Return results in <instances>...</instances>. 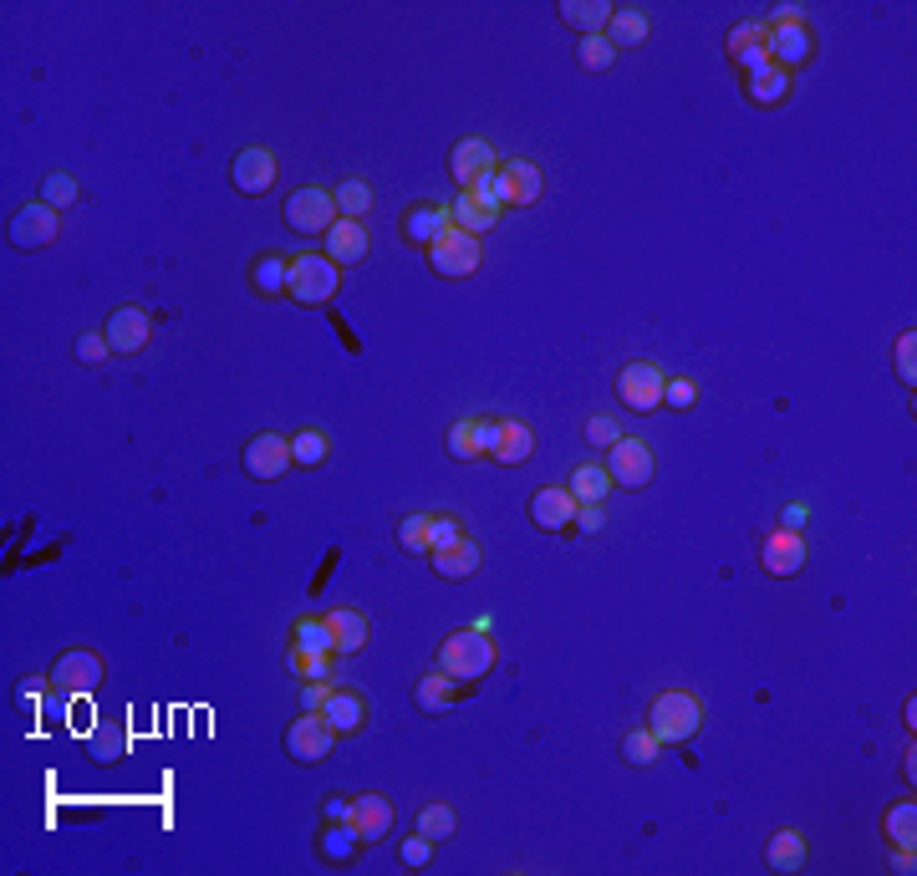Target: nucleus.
Returning <instances> with one entry per match:
<instances>
[{"label":"nucleus","mask_w":917,"mask_h":876,"mask_svg":"<svg viewBox=\"0 0 917 876\" xmlns=\"http://www.w3.org/2000/svg\"><path fill=\"white\" fill-rule=\"evenodd\" d=\"M479 561H485V551H479L469 536L459 540V546H449V551H434V556H428V566H434L444 581H469V577L479 571Z\"/></svg>","instance_id":"obj_28"},{"label":"nucleus","mask_w":917,"mask_h":876,"mask_svg":"<svg viewBox=\"0 0 917 876\" xmlns=\"http://www.w3.org/2000/svg\"><path fill=\"white\" fill-rule=\"evenodd\" d=\"M102 678H108V663H102L98 652H88V648L62 652L57 668H51V683H57L62 693H72V699H77V693H92Z\"/></svg>","instance_id":"obj_13"},{"label":"nucleus","mask_w":917,"mask_h":876,"mask_svg":"<svg viewBox=\"0 0 917 876\" xmlns=\"http://www.w3.org/2000/svg\"><path fill=\"white\" fill-rule=\"evenodd\" d=\"M663 388H668L663 367L648 363V357H638V363H628L622 373H617V398L628 403L632 414H653V408H663Z\"/></svg>","instance_id":"obj_7"},{"label":"nucleus","mask_w":917,"mask_h":876,"mask_svg":"<svg viewBox=\"0 0 917 876\" xmlns=\"http://www.w3.org/2000/svg\"><path fill=\"white\" fill-rule=\"evenodd\" d=\"M286 286H291V261H286V255H276V251L255 255V261H251V291H255V296L276 301V296H286Z\"/></svg>","instance_id":"obj_26"},{"label":"nucleus","mask_w":917,"mask_h":876,"mask_svg":"<svg viewBox=\"0 0 917 876\" xmlns=\"http://www.w3.org/2000/svg\"><path fill=\"white\" fill-rule=\"evenodd\" d=\"M393 821H398V811H393L388 795H377V790L353 795V826H357V836H363V846H377V841L393 831Z\"/></svg>","instance_id":"obj_19"},{"label":"nucleus","mask_w":917,"mask_h":876,"mask_svg":"<svg viewBox=\"0 0 917 876\" xmlns=\"http://www.w3.org/2000/svg\"><path fill=\"white\" fill-rule=\"evenodd\" d=\"M459 693H465V683L459 678H449L444 668H434V673H424L414 683V703L424 709V714H444V709H454L459 703Z\"/></svg>","instance_id":"obj_24"},{"label":"nucleus","mask_w":917,"mask_h":876,"mask_svg":"<svg viewBox=\"0 0 917 876\" xmlns=\"http://www.w3.org/2000/svg\"><path fill=\"white\" fill-rule=\"evenodd\" d=\"M495 658H500V648H495L490 632H479V627H465V632H449V638L439 642V668L449 678H459V683H475V678H485L495 668Z\"/></svg>","instance_id":"obj_2"},{"label":"nucleus","mask_w":917,"mask_h":876,"mask_svg":"<svg viewBox=\"0 0 917 876\" xmlns=\"http://www.w3.org/2000/svg\"><path fill=\"white\" fill-rule=\"evenodd\" d=\"M108 357H113V342H108V332H82V337H77V363L98 367V363H108Z\"/></svg>","instance_id":"obj_50"},{"label":"nucleus","mask_w":917,"mask_h":876,"mask_svg":"<svg viewBox=\"0 0 917 876\" xmlns=\"http://www.w3.org/2000/svg\"><path fill=\"white\" fill-rule=\"evenodd\" d=\"M648 729L663 739V750H668V744H689V739L704 729V703L693 699L689 689L658 693V699L648 703Z\"/></svg>","instance_id":"obj_1"},{"label":"nucleus","mask_w":917,"mask_h":876,"mask_svg":"<svg viewBox=\"0 0 917 876\" xmlns=\"http://www.w3.org/2000/svg\"><path fill=\"white\" fill-rule=\"evenodd\" d=\"M434 846H439V841H428L424 831H414V836H408V841H403V846H398L403 866H408V872H424V866L434 862Z\"/></svg>","instance_id":"obj_49"},{"label":"nucleus","mask_w":917,"mask_h":876,"mask_svg":"<svg viewBox=\"0 0 917 876\" xmlns=\"http://www.w3.org/2000/svg\"><path fill=\"white\" fill-rule=\"evenodd\" d=\"M108 342H113V357H133V352L149 347L153 337V316L143 312V306H118L113 316H108Z\"/></svg>","instance_id":"obj_16"},{"label":"nucleus","mask_w":917,"mask_h":876,"mask_svg":"<svg viewBox=\"0 0 917 876\" xmlns=\"http://www.w3.org/2000/svg\"><path fill=\"white\" fill-rule=\"evenodd\" d=\"M577 62H581V72H612V67H617V47L607 37H581L577 41Z\"/></svg>","instance_id":"obj_42"},{"label":"nucleus","mask_w":917,"mask_h":876,"mask_svg":"<svg viewBox=\"0 0 917 876\" xmlns=\"http://www.w3.org/2000/svg\"><path fill=\"white\" fill-rule=\"evenodd\" d=\"M322 245H327L322 255H332L337 265H357V261L367 255V245H373V240H367V225H363V220H337V225H332L327 235H322Z\"/></svg>","instance_id":"obj_23"},{"label":"nucleus","mask_w":917,"mask_h":876,"mask_svg":"<svg viewBox=\"0 0 917 876\" xmlns=\"http://www.w3.org/2000/svg\"><path fill=\"white\" fill-rule=\"evenodd\" d=\"M322 719L332 724V734H357V729L367 724V703L357 699L353 689H332V699L322 703Z\"/></svg>","instance_id":"obj_27"},{"label":"nucleus","mask_w":917,"mask_h":876,"mask_svg":"<svg viewBox=\"0 0 917 876\" xmlns=\"http://www.w3.org/2000/svg\"><path fill=\"white\" fill-rule=\"evenodd\" d=\"M730 62L740 67L744 77H750V72H760V67H770V41H754V47H744L740 57H730Z\"/></svg>","instance_id":"obj_54"},{"label":"nucleus","mask_w":917,"mask_h":876,"mask_svg":"<svg viewBox=\"0 0 917 876\" xmlns=\"http://www.w3.org/2000/svg\"><path fill=\"white\" fill-rule=\"evenodd\" d=\"M337 220H363L367 210H373V189L363 184V179H347V184H337Z\"/></svg>","instance_id":"obj_41"},{"label":"nucleus","mask_w":917,"mask_h":876,"mask_svg":"<svg viewBox=\"0 0 917 876\" xmlns=\"http://www.w3.org/2000/svg\"><path fill=\"white\" fill-rule=\"evenodd\" d=\"M500 174H505V189H510V210L541 204V194H546L541 163H530V159H505V163H500Z\"/></svg>","instance_id":"obj_21"},{"label":"nucleus","mask_w":917,"mask_h":876,"mask_svg":"<svg viewBox=\"0 0 917 876\" xmlns=\"http://www.w3.org/2000/svg\"><path fill=\"white\" fill-rule=\"evenodd\" d=\"M332 454V438L322 428H302V434H291V464L296 469H316V464H327Z\"/></svg>","instance_id":"obj_37"},{"label":"nucleus","mask_w":917,"mask_h":876,"mask_svg":"<svg viewBox=\"0 0 917 876\" xmlns=\"http://www.w3.org/2000/svg\"><path fill=\"white\" fill-rule=\"evenodd\" d=\"M607 526V515H602V505H581L577 510V520H571V530L577 536H597V530Z\"/></svg>","instance_id":"obj_55"},{"label":"nucleus","mask_w":917,"mask_h":876,"mask_svg":"<svg viewBox=\"0 0 917 876\" xmlns=\"http://www.w3.org/2000/svg\"><path fill=\"white\" fill-rule=\"evenodd\" d=\"M495 169H500V153H495L485 139H459L449 149V174H454V184L459 189H469L475 179L495 174Z\"/></svg>","instance_id":"obj_18"},{"label":"nucleus","mask_w":917,"mask_h":876,"mask_svg":"<svg viewBox=\"0 0 917 876\" xmlns=\"http://www.w3.org/2000/svg\"><path fill=\"white\" fill-rule=\"evenodd\" d=\"M337 291H342V265L332 261V255H296V261H291L286 296L296 301V306H327Z\"/></svg>","instance_id":"obj_3"},{"label":"nucleus","mask_w":917,"mask_h":876,"mask_svg":"<svg viewBox=\"0 0 917 876\" xmlns=\"http://www.w3.org/2000/svg\"><path fill=\"white\" fill-rule=\"evenodd\" d=\"M893 872H903V876L917 872V852H913V846H893Z\"/></svg>","instance_id":"obj_57"},{"label":"nucleus","mask_w":917,"mask_h":876,"mask_svg":"<svg viewBox=\"0 0 917 876\" xmlns=\"http://www.w3.org/2000/svg\"><path fill=\"white\" fill-rule=\"evenodd\" d=\"M816 57V31L805 21H785V26H770V62L785 67V72H801L805 62Z\"/></svg>","instance_id":"obj_14"},{"label":"nucleus","mask_w":917,"mask_h":876,"mask_svg":"<svg viewBox=\"0 0 917 876\" xmlns=\"http://www.w3.org/2000/svg\"><path fill=\"white\" fill-rule=\"evenodd\" d=\"M622 760H628V764H658V760H663V739H658L648 724L628 729V734H622Z\"/></svg>","instance_id":"obj_39"},{"label":"nucleus","mask_w":917,"mask_h":876,"mask_svg":"<svg viewBox=\"0 0 917 876\" xmlns=\"http://www.w3.org/2000/svg\"><path fill=\"white\" fill-rule=\"evenodd\" d=\"M286 225L296 230V235H327L332 225H337V200H332V189H296L286 200Z\"/></svg>","instance_id":"obj_8"},{"label":"nucleus","mask_w":917,"mask_h":876,"mask_svg":"<svg viewBox=\"0 0 917 876\" xmlns=\"http://www.w3.org/2000/svg\"><path fill=\"white\" fill-rule=\"evenodd\" d=\"M754 41H770V26L765 21H744L730 31V57H740L744 47H754Z\"/></svg>","instance_id":"obj_52"},{"label":"nucleus","mask_w":917,"mask_h":876,"mask_svg":"<svg viewBox=\"0 0 917 876\" xmlns=\"http://www.w3.org/2000/svg\"><path fill=\"white\" fill-rule=\"evenodd\" d=\"M240 459H245V475H251L255 485H276L291 469V438L286 434H255Z\"/></svg>","instance_id":"obj_10"},{"label":"nucleus","mask_w":917,"mask_h":876,"mask_svg":"<svg viewBox=\"0 0 917 876\" xmlns=\"http://www.w3.org/2000/svg\"><path fill=\"white\" fill-rule=\"evenodd\" d=\"M566 489H571V500H577V505H602L607 489H612V475H607L602 464H581Z\"/></svg>","instance_id":"obj_35"},{"label":"nucleus","mask_w":917,"mask_h":876,"mask_svg":"<svg viewBox=\"0 0 917 876\" xmlns=\"http://www.w3.org/2000/svg\"><path fill=\"white\" fill-rule=\"evenodd\" d=\"M428 265H434V276H444V281H469L479 265H485V251H479L475 235L449 225V235H439L428 245Z\"/></svg>","instance_id":"obj_5"},{"label":"nucleus","mask_w":917,"mask_h":876,"mask_svg":"<svg viewBox=\"0 0 917 876\" xmlns=\"http://www.w3.org/2000/svg\"><path fill=\"white\" fill-rule=\"evenodd\" d=\"M893 367H897V383L913 393V388H917V332H903V337H897Z\"/></svg>","instance_id":"obj_45"},{"label":"nucleus","mask_w":917,"mask_h":876,"mask_svg":"<svg viewBox=\"0 0 917 876\" xmlns=\"http://www.w3.org/2000/svg\"><path fill=\"white\" fill-rule=\"evenodd\" d=\"M882 836L893 841V846H917V805L913 795L897 805H887V815H882Z\"/></svg>","instance_id":"obj_34"},{"label":"nucleus","mask_w":917,"mask_h":876,"mask_svg":"<svg viewBox=\"0 0 917 876\" xmlns=\"http://www.w3.org/2000/svg\"><path fill=\"white\" fill-rule=\"evenodd\" d=\"M316 856L327 866H353L363 856V836H357L353 821H327L322 836H316Z\"/></svg>","instance_id":"obj_22"},{"label":"nucleus","mask_w":917,"mask_h":876,"mask_svg":"<svg viewBox=\"0 0 917 876\" xmlns=\"http://www.w3.org/2000/svg\"><path fill=\"white\" fill-rule=\"evenodd\" d=\"M587 438H591V444H602V449H612L617 438H622V428H617V418L597 414V418H587Z\"/></svg>","instance_id":"obj_53"},{"label":"nucleus","mask_w":917,"mask_h":876,"mask_svg":"<svg viewBox=\"0 0 917 876\" xmlns=\"http://www.w3.org/2000/svg\"><path fill=\"white\" fill-rule=\"evenodd\" d=\"M327 821H353V801L347 795H327Z\"/></svg>","instance_id":"obj_58"},{"label":"nucleus","mask_w":917,"mask_h":876,"mask_svg":"<svg viewBox=\"0 0 917 876\" xmlns=\"http://www.w3.org/2000/svg\"><path fill=\"white\" fill-rule=\"evenodd\" d=\"M607 41H612L617 51H632V47H642L648 41V16L638 11V6H617L612 11V21H607V31H602Z\"/></svg>","instance_id":"obj_31"},{"label":"nucleus","mask_w":917,"mask_h":876,"mask_svg":"<svg viewBox=\"0 0 917 876\" xmlns=\"http://www.w3.org/2000/svg\"><path fill=\"white\" fill-rule=\"evenodd\" d=\"M337 683H302V714H322V703L332 699Z\"/></svg>","instance_id":"obj_56"},{"label":"nucleus","mask_w":917,"mask_h":876,"mask_svg":"<svg viewBox=\"0 0 917 876\" xmlns=\"http://www.w3.org/2000/svg\"><path fill=\"white\" fill-rule=\"evenodd\" d=\"M765 862H770V872H801V862H805V836L801 831H775V836L765 841Z\"/></svg>","instance_id":"obj_32"},{"label":"nucleus","mask_w":917,"mask_h":876,"mask_svg":"<svg viewBox=\"0 0 917 876\" xmlns=\"http://www.w3.org/2000/svg\"><path fill=\"white\" fill-rule=\"evenodd\" d=\"M791 92H795V77L785 72V67H775V62L744 77V98H750L754 108H785Z\"/></svg>","instance_id":"obj_20"},{"label":"nucleus","mask_w":917,"mask_h":876,"mask_svg":"<svg viewBox=\"0 0 917 876\" xmlns=\"http://www.w3.org/2000/svg\"><path fill=\"white\" fill-rule=\"evenodd\" d=\"M41 200H47L51 210H67V204H77V179L62 174V169H57V174H47V179H41Z\"/></svg>","instance_id":"obj_48"},{"label":"nucleus","mask_w":917,"mask_h":876,"mask_svg":"<svg viewBox=\"0 0 917 876\" xmlns=\"http://www.w3.org/2000/svg\"><path fill=\"white\" fill-rule=\"evenodd\" d=\"M291 648L296 652H337L327 617H296V627H291Z\"/></svg>","instance_id":"obj_36"},{"label":"nucleus","mask_w":917,"mask_h":876,"mask_svg":"<svg viewBox=\"0 0 917 876\" xmlns=\"http://www.w3.org/2000/svg\"><path fill=\"white\" fill-rule=\"evenodd\" d=\"M617 6H607V0H566L561 6V21L571 26V31H581V37H602L607 21H612Z\"/></svg>","instance_id":"obj_30"},{"label":"nucleus","mask_w":917,"mask_h":876,"mask_svg":"<svg viewBox=\"0 0 917 876\" xmlns=\"http://www.w3.org/2000/svg\"><path fill=\"white\" fill-rule=\"evenodd\" d=\"M281 163L271 149H261V143H251V149H240L235 163H230V184H235V194H251V200H261V194H271V184H276Z\"/></svg>","instance_id":"obj_12"},{"label":"nucleus","mask_w":917,"mask_h":876,"mask_svg":"<svg viewBox=\"0 0 917 876\" xmlns=\"http://www.w3.org/2000/svg\"><path fill=\"white\" fill-rule=\"evenodd\" d=\"M57 235H62V210H51L47 200L16 210L11 225H6V240L16 251H47V245H57Z\"/></svg>","instance_id":"obj_6"},{"label":"nucleus","mask_w":917,"mask_h":876,"mask_svg":"<svg viewBox=\"0 0 917 876\" xmlns=\"http://www.w3.org/2000/svg\"><path fill=\"white\" fill-rule=\"evenodd\" d=\"M398 546L408 556H428V515H403L398 520Z\"/></svg>","instance_id":"obj_47"},{"label":"nucleus","mask_w":917,"mask_h":876,"mask_svg":"<svg viewBox=\"0 0 917 876\" xmlns=\"http://www.w3.org/2000/svg\"><path fill=\"white\" fill-rule=\"evenodd\" d=\"M760 566H765V577H775V581H791V577H801L805 571V540H801V530H770L765 536V546H760Z\"/></svg>","instance_id":"obj_15"},{"label":"nucleus","mask_w":917,"mask_h":876,"mask_svg":"<svg viewBox=\"0 0 917 876\" xmlns=\"http://www.w3.org/2000/svg\"><path fill=\"white\" fill-rule=\"evenodd\" d=\"M465 194H475L479 204H490V210H510V189H505V174L495 169V174H485V179H475V184L465 189Z\"/></svg>","instance_id":"obj_46"},{"label":"nucleus","mask_w":917,"mask_h":876,"mask_svg":"<svg viewBox=\"0 0 917 876\" xmlns=\"http://www.w3.org/2000/svg\"><path fill=\"white\" fill-rule=\"evenodd\" d=\"M439 235H449V210H439V204H414V210L403 214V240L408 245H434Z\"/></svg>","instance_id":"obj_25"},{"label":"nucleus","mask_w":917,"mask_h":876,"mask_svg":"<svg viewBox=\"0 0 917 876\" xmlns=\"http://www.w3.org/2000/svg\"><path fill=\"white\" fill-rule=\"evenodd\" d=\"M479 449H485V459L510 469V464H526L536 454V434L520 418H479Z\"/></svg>","instance_id":"obj_4"},{"label":"nucleus","mask_w":917,"mask_h":876,"mask_svg":"<svg viewBox=\"0 0 917 876\" xmlns=\"http://www.w3.org/2000/svg\"><path fill=\"white\" fill-rule=\"evenodd\" d=\"M449 225L465 230V235H490L495 225H500V210H490V204H479L475 194H459V200L449 204Z\"/></svg>","instance_id":"obj_29"},{"label":"nucleus","mask_w":917,"mask_h":876,"mask_svg":"<svg viewBox=\"0 0 917 876\" xmlns=\"http://www.w3.org/2000/svg\"><path fill=\"white\" fill-rule=\"evenodd\" d=\"M607 475H612V485H622V489H642L648 479H653V449L642 444L638 434H622L607 449V464H602Z\"/></svg>","instance_id":"obj_9"},{"label":"nucleus","mask_w":917,"mask_h":876,"mask_svg":"<svg viewBox=\"0 0 917 876\" xmlns=\"http://www.w3.org/2000/svg\"><path fill=\"white\" fill-rule=\"evenodd\" d=\"M577 510L581 505L571 500V489H561V485L530 495V520H536V530H546V536H566L571 520H577Z\"/></svg>","instance_id":"obj_17"},{"label":"nucleus","mask_w":917,"mask_h":876,"mask_svg":"<svg viewBox=\"0 0 917 876\" xmlns=\"http://www.w3.org/2000/svg\"><path fill=\"white\" fill-rule=\"evenodd\" d=\"M459 540H465V520H459V515H428V556L449 551Z\"/></svg>","instance_id":"obj_43"},{"label":"nucleus","mask_w":917,"mask_h":876,"mask_svg":"<svg viewBox=\"0 0 917 876\" xmlns=\"http://www.w3.org/2000/svg\"><path fill=\"white\" fill-rule=\"evenodd\" d=\"M414 831H424L428 841H449L454 831H459V815H454V805L434 801V805H424V811H418V826H414Z\"/></svg>","instance_id":"obj_40"},{"label":"nucleus","mask_w":917,"mask_h":876,"mask_svg":"<svg viewBox=\"0 0 917 876\" xmlns=\"http://www.w3.org/2000/svg\"><path fill=\"white\" fill-rule=\"evenodd\" d=\"M449 454H454L459 464L485 459V449H479V418H465V424L449 428Z\"/></svg>","instance_id":"obj_44"},{"label":"nucleus","mask_w":917,"mask_h":876,"mask_svg":"<svg viewBox=\"0 0 917 876\" xmlns=\"http://www.w3.org/2000/svg\"><path fill=\"white\" fill-rule=\"evenodd\" d=\"M663 403L668 408H679V414H689L693 403H699V383H693V377H668Z\"/></svg>","instance_id":"obj_51"},{"label":"nucleus","mask_w":917,"mask_h":876,"mask_svg":"<svg viewBox=\"0 0 917 876\" xmlns=\"http://www.w3.org/2000/svg\"><path fill=\"white\" fill-rule=\"evenodd\" d=\"M332 744H337V734H332V724L322 714H296L286 724V754L296 764H322L332 754Z\"/></svg>","instance_id":"obj_11"},{"label":"nucleus","mask_w":917,"mask_h":876,"mask_svg":"<svg viewBox=\"0 0 917 876\" xmlns=\"http://www.w3.org/2000/svg\"><path fill=\"white\" fill-rule=\"evenodd\" d=\"M327 627H332V642H337V652H363V648H367V617L353 612V607H337V612H327Z\"/></svg>","instance_id":"obj_33"},{"label":"nucleus","mask_w":917,"mask_h":876,"mask_svg":"<svg viewBox=\"0 0 917 876\" xmlns=\"http://www.w3.org/2000/svg\"><path fill=\"white\" fill-rule=\"evenodd\" d=\"M291 673H296V683H332V673H337V652H296L291 648Z\"/></svg>","instance_id":"obj_38"}]
</instances>
